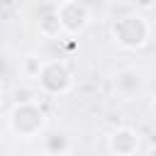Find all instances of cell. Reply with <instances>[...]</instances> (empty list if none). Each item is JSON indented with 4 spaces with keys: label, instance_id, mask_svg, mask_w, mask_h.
I'll return each mask as SVG.
<instances>
[{
    "label": "cell",
    "instance_id": "1",
    "mask_svg": "<svg viewBox=\"0 0 156 156\" xmlns=\"http://www.w3.org/2000/svg\"><path fill=\"white\" fill-rule=\"evenodd\" d=\"M44 127H46V115L34 100H22L10 115V129L22 139H32L41 134Z\"/></svg>",
    "mask_w": 156,
    "mask_h": 156
},
{
    "label": "cell",
    "instance_id": "2",
    "mask_svg": "<svg viewBox=\"0 0 156 156\" xmlns=\"http://www.w3.org/2000/svg\"><path fill=\"white\" fill-rule=\"evenodd\" d=\"M151 34V24L141 17V15H127L119 17L112 24V39L122 46V49H141L149 41Z\"/></svg>",
    "mask_w": 156,
    "mask_h": 156
},
{
    "label": "cell",
    "instance_id": "3",
    "mask_svg": "<svg viewBox=\"0 0 156 156\" xmlns=\"http://www.w3.org/2000/svg\"><path fill=\"white\" fill-rule=\"evenodd\" d=\"M37 80L39 85L51 93V95H61L71 88L73 78H71V71L61 63V61H41V68L37 73Z\"/></svg>",
    "mask_w": 156,
    "mask_h": 156
},
{
    "label": "cell",
    "instance_id": "4",
    "mask_svg": "<svg viewBox=\"0 0 156 156\" xmlns=\"http://www.w3.org/2000/svg\"><path fill=\"white\" fill-rule=\"evenodd\" d=\"M58 20H61V27L68 32V34H78L88 27V7L80 2V0H63L56 10Z\"/></svg>",
    "mask_w": 156,
    "mask_h": 156
},
{
    "label": "cell",
    "instance_id": "5",
    "mask_svg": "<svg viewBox=\"0 0 156 156\" xmlns=\"http://www.w3.org/2000/svg\"><path fill=\"white\" fill-rule=\"evenodd\" d=\"M110 149L117 156H134L139 151V134L132 127H117L110 134Z\"/></svg>",
    "mask_w": 156,
    "mask_h": 156
},
{
    "label": "cell",
    "instance_id": "6",
    "mask_svg": "<svg viewBox=\"0 0 156 156\" xmlns=\"http://www.w3.org/2000/svg\"><path fill=\"white\" fill-rule=\"evenodd\" d=\"M61 32H63V27H61V20H58V15H56V12L44 15V17L39 20V34H41V37L54 39V37H58Z\"/></svg>",
    "mask_w": 156,
    "mask_h": 156
},
{
    "label": "cell",
    "instance_id": "7",
    "mask_svg": "<svg viewBox=\"0 0 156 156\" xmlns=\"http://www.w3.org/2000/svg\"><path fill=\"white\" fill-rule=\"evenodd\" d=\"M117 88L119 90H132V88H136L139 85V73L136 71H132V68H127V71H122V73H117Z\"/></svg>",
    "mask_w": 156,
    "mask_h": 156
},
{
    "label": "cell",
    "instance_id": "8",
    "mask_svg": "<svg viewBox=\"0 0 156 156\" xmlns=\"http://www.w3.org/2000/svg\"><path fill=\"white\" fill-rule=\"evenodd\" d=\"M39 68H41V61H39L37 56H27V58H24V73H27L29 78H37Z\"/></svg>",
    "mask_w": 156,
    "mask_h": 156
},
{
    "label": "cell",
    "instance_id": "9",
    "mask_svg": "<svg viewBox=\"0 0 156 156\" xmlns=\"http://www.w3.org/2000/svg\"><path fill=\"white\" fill-rule=\"evenodd\" d=\"M139 5H141V7H151L154 2H151V0H139Z\"/></svg>",
    "mask_w": 156,
    "mask_h": 156
},
{
    "label": "cell",
    "instance_id": "10",
    "mask_svg": "<svg viewBox=\"0 0 156 156\" xmlns=\"http://www.w3.org/2000/svg\"><path fill=\"white\" fill-rule=\"evenodd\" d=\"M146 156H156V146H151V149H149V154H146Z\"/></svg>",
    "mask_w": 156,
    "mask_h": 156
},
{
    "label": "cell",
    "instance_id": "11",
    "mask_svg": "<svg viewBox=\"0 0 156 156\" xmlns=\"http://www.w3.org/2000/svg\"><path fill=\"white\" fill-rule=\"evenodd\" d=\"M0 2H2V5H12L15 0H0Z\"/></svg>",
    "mask_w": 156,
    "mask_h": 156
}]
</instances>
